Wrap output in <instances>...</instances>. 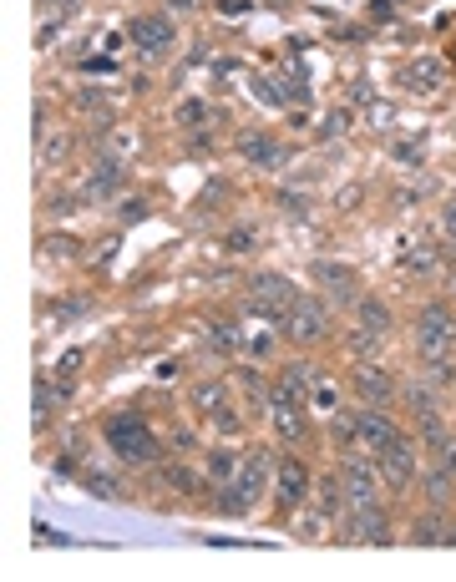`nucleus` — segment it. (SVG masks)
<instances>
[{"instance_id": "ddd939ff", "label": "nucleus", "mask_w": 456, "mask_h": 582, "mask_svg": "<svg viewBox=\"0 0 456 582\" xmlns=\"http://www.w3.org/2000/svg\"><path fill=\"white\" fill-rule=\"evenodd\" d=\"M127 183H132V162H127V157H102L97 168L87 173L82 193H87V198H97V203H117Z\"/></svg>"}, {"instance_id": "e433bc0d", "label": "nucleus", "mask_w": 456, "mask_h": 582, "mask_svg": "<svg viewBox=\"0 0 456 582\" xmlns=\"http://www.w3.org/2000/svg\"><path fill=\"white\" fill-rule=\"evenodd\" d=\"M36 147H41V168H56V162H61V157H66V152H71V137H66V132H56V127H51V132H46V137H41V142H36Z\"/></svg>"}, {"instance_id": "1a4fd4ad", "label": "nucleus", "mask_w": 456, "mask_h": 582, "mask_svg": "<svg viewBox=\"0 0 456 582\" xmlns=\"http://www.w3.org/2000/svg\"><path fill=\"white\" fill-rule=\"evenodd\" d=\"M239 157L254 173H284L289 168V147L269 127H239Z\"/></svg>"}, {"instance_id": "72a5a7b5", "label": "nucleus", "mask_w": 456, "mask_h": 582, "mask_svg": "<svg viewBox=\"0 0 456 582\" xmlns=\"http://www.w3.org/2000/svg\"><path fill=\"white\" fill-rule=\"evenodd\" d=\"M345 132H350V107H330V112L315 122V137H320V142H340Z\"/></svg>"}, {"instance_id": "09e8293b", "label": "nucleus", "mask_w": 456, "mask_h": 582, "mask_svg": "<svg viewBox=\"0 0 456 582\" xmlns=\"http://www.w3.org/2000/svg\"><path fill=\"white\" fill-rule=\"evenodd\" d=\"M56 31H61V16H46V26L36 31V46H41V51H51V41H56Z\"/></svg>"}, {"instance_id": "423d86ee", "label": "nucleus", "mask_w": 456, "mask_h": 582, "mask_svg": "<svg viewBox=\"0 0 456 582\" xmlns=\"http://www.w3.org/2000/svg\"><path fill=\"white\" fill-rule=\"evenodd\" d=\"M269 491H274V507L279 512H299L304 502H315V471H310V461L294 456V451H284Z\"/></svg>"}, {"instance_id": "c85d7f7f", "label": "nucleus", "mask_w": 456, "mask_h": 582, "mask_svg": "<svg viewBox=\"0 0 456 582\" xmlns=\"http://www.w3.org/2000/svg\"><path fill=\"white\" fill-rule=\"evenodd\" d=\"M76 112H87V117L97 122V132L112 127V102H107L102 87H76Z\"/></svg>"}, {"instance_id": "c9c22d12", "label": "nucleus", "mask_w": 456, "mask_h": 582, "mask_svg": "<svg viewBox=\"0 0 456 582\" xmlns=\"http://www.w3.org/2000/svg\"><path fill=\"white\" fill-rule=\"evenodd\" d=\"M112 218H117L122 228H132V223L152 218V203H147V198H117V203H112Z\"/></svg>"}, {"instance_id": "4c0bfd02", "label": "nucleus", "mask_w": 456, "mask_h": 582, "mask_svg": "<svg viewBox=\"0 0 456 582\" xmlns=\"http://www.w3.org/2000/svg\"><path fill=\"white\" fill-rule=\"evenodd\" d=\"M254 243H259V233L244 223V228H228L223 233V254H254Z\"/></svg>"}, {"instance_id": "7c9ffc66", "label": "nucleus", "mask_w": 456, "mask_h": 582, "mask_svg": "<svg viewBox=\"0 0 456 582\" xmlns=\"http://www.w3.org/2000/svg\"><path fill=\"white\" fill-rule=\"evenodd\" d=\"M421 446H426L431 466H441V471H451V476H456V431H436V436H426Z\"/></svg>"}, {"instance_id": "de8ad7c7", "label": "nucleus", "mask_w": 456, "mask_h": 582, "mask_svg": "<svg viewBox=\"0 0 456 582\" xmlns=\"http://www.w3.org/2000/svg\"><path fill=\"white\" fill-rule=\"evenodd\" d=\"M87 309H92V294H66V299H56V314H61V319L87 314Z\"/></svg>"}, {"instance_id": "cd10ccee", "label": "nucleus", "mask_w": 456, "mask_h": 582, "mask_svg": "<svg viewBox=\"0 0 456 582\" xmlns=\"http://www.w3.org/2000/svg\"><path fill=\"white\" fill-rule=\"evenodd\" d=\"M416 491L426 496V507H451L456 502V476L441 471V466H426L421 481H416Z\"/></svg>"}, {"instance_id": "aec40b11", "label": "nucleus", "mask_w": 456, "mask_h": 582, "mask_svg": "<svg viewBox=\"0 0 456 582\" xmlns=\"http://www.w3.org/2000/svg\"><path fill=\"white\" fill-rule=\"evenodd\" d=\"M203 350L208 355H218V360H234V355H244L249 350V335L234 324V319H213L208 329H203Z\"/></svg>"}, {"instance_id": "c03bdc74", "label": "nucleus", "mask_w": 456, "mask_h": 582, "mask_svg": "<svg viewBox=\"0 0 456 582\" xmlns=\"http://www.w3.org/2000/svg\"><path fill=\"white\" fill-rule=\"evenodd\" d=\"M168 446H173V456H193L203 441H198V431H188V426H173V431H168Z\"/></svg>"}, {"instance_id": "79ce46f5", "label": "nucleus", "mask_w": 456, "mask_h": 582, "mask_svg": "<svg viewBox=\"0 0 456 582\" xmlns=\"http://www.w3.org/2000/svg\"><path fill=\"white\" fill-rule=\"evenodd\" d=\"M41 248H46L51 259H76V254H82V243L66 238V233H46V238H41Z\"/></svg>"}, {"instance_id": "49530a36", "label": "nucleus", "mask_w": 456, "mask_h": 582, "mask_svg": "<svg viewBox=\"0 0 456 582\" xmlns=\"http://www.w3.org/2000/svg\"><path fill=\"white\" fill-rule=\"evenodd\" d=\"M375 92H370V76H355L350 81V92H345V107H370Z\"/></svg>"}, {"instance_id": "bb28decb", "label": "nucleus", "mask_w": 456, "mask_h": 582, "mask_svg": "<svg viewBox=\"0 0 456 582\" xmlns=\"http://www.w3.org/2000/svg\"><path fill=\"white\" fill-rule=\"evenodd\" d=\"M76 481H82V491H92L97 502H127L122 476H112V471H102V466H82V471H76Z\"/></svg>"}, {"instance_id": "6e6d98bb", "label": "nucleus", "mask_w": 456, "mask_h": 582, "mask_svg": "<svg viewBox=\"0 0 456 582\" xmlns=\"http://www.w3.org/2000/svg\"><path fill=\"white\" fill-rule=\"evenodd\" d=\"M360 198H365V193H360V188H345V193H340V198H335V208H345V213H350V208H355V203H360Z\"/></svg>"}, {"instance_id": "a18cd8bd", "label": "nucleus", "mask_w": 456, "mask_h": 582, "mask_svg": "<svg viewBox=\"0 0 456 582\" xmlns=\"http://www.w3.org/2000/svg\"><path fill=\"white\" fill-rule=\"evenodd\" d=\"M391 157H396V162H406V168H421L426 147H421V137H411V142H396V147H391Z\"/></svg>"}, {"instance_id": "ea45409f", "label": "nucleus", "mask_w": 456, "mask_h": 582, "mask_svg": "<svg viewBox=\"0 0 456 582\" xmlns=\"http://www.w3.org/2000/svg\"><path fill=\"white\" fill-rule=\"evenodd\" d=\"M310 208H315V203H310V193H294V188H284V193H279V213H289L294 223H299V218H310Z\"/></svg>"}, {"instance_id": "f8f14e48", "label": "nucleus", "mask_w": 456, "mask_h": 582, "mask_svg": "<svg viewBox=\"0 0 456 582\" xmlns=\"http://www.w3.org/2000/svg\"><path fill=\"white\" fill-rule=\"evenodd\" d=\"M310 279H315L335 304H350V309H355V299H360V269H350V264H340V259H315V264H310Z\"/></svg>"}, {"instance_id": "dca6fc26", "label": "nucleus", "mask_w": 456, "mask_h": 582, "mask_svg": "<svg viewBox=\"0 0 456 582\" xmlns=\"http://www.w3.org/2000/svg\"><path fill=\"white\" fill-rule=\"evenodd\" d=\"M406 542H416V547H456V522L446 517V507H426L421 517H411Z\"/></svg>"}, {"instance_id": "c756f323", "label": "nucleus", "mask_w": 456, "mask_h": 582, "mask_svg": "<svg viewBox=\"0 0 456 582\" xmlns=\"http://www.w3.org/2000/svg\"><path fill=\"white\" fill-rule=\"evenodd\" d=\"M213 117H218V107H208L203 97H188V102H178V107H173V122H178L183 132H198V127H203V122H213Z\"/></svg>"}, {"instance_id": "f704fd0d", "label": "nucleus", "mask_w": 456, "mask_h": 582, "mask_svg": "<svg viewBox=\"0 0 456 582\" xmlns=\"http://www.w3.org/2000/svg\"><path fill=\"white\" fill-rule=\"evenodd\" d=\"M421 375H426L431 385H441V390H456V360H451V355H431V360H421Z\"/></svg>"}, {"instance_id": "9b49d317", "label": "nucleus", "mask_w": 456, "mask_h": 582, "mask_svg": "<svg viewBox=\"0 0 456 582\" xmlns=\"http://www.w3.org/2000/svg\"><path fill=\"white\" fill-rule=\"evenodd\" d=\"M401 436H406V426L391 415V405H360V451L380 456V451H386L391 441H401Z\"/></svg>"}, {"instance_id": "2eb2a0df", "label": "nucleus", "mask_w": 456, "mask_h": 582, "mask_svg": "<svg viewBox=\"0 0 456 582\" xmlns=\"http://www.w3.org/2000/svg\"><path fill=\"white\" fill-rule=\"evenodd\" d=\"M152 481H158L163 491H173V496H193L198 491H213V481L198 471V466H188V456H178V461H163V466H152Z\"/></svg>"}, {"instance_id": "0eeeda50", "label": "nucleus", "mask_w": 456, "mask_h": 582, "mask_svg": "<svg viewBox=\"0 0 456 582\" xmlns=\"http://www.w3.org/2000/svg\"><path fill=\"white\" fill-rule=\"evenodd\" d=\"M375 466H380V481H386V491H416V481H421V441L416 436H401V441H391L386 451L375 456Z\"/></svg>"}, {"instance_id": "864d4df0", "label": "nucleus", "mask_w": 456, "mask_h": 582, "mask_svg": "<svg viewBox=\"0 0 456 582\" xmlns=\"http://www.w3.org/2000/svg\"><path fill=\"white\" fill-rule=\"evenodd\" d=\"M441 233H446V243L456 238V198H451V203L441 208Z\"/></svg>"}, {"instance_id": "8fccbe9b", "label": "nucleus", "mask_w": 456, "mask_h": 582, "mask_svg": "<svg viewBox=\"0 0 456 582\" xmlns=\"http://www.w3.org/2000/svg\"><path fill=\"white\" fill-rule=\"evenodd\" d=\"M41 542H46V547H66V537H61L51 522H36V547H41Z\"/></svg>"}, {"instance_id": "5fc2aeb1", "label": "nucleus", "mask_w": 456, "mask_h": 582, "mask_svg": "<svg viewBox=\"0 0 456 582\" xmlns=\"http://www.w3.org/2000/svg\"><path fill=\"white\" fill-rule=\"evenodd\" d=\"M370 16H375V21H391L396 6H391V0H370Z\"/></svg>"}, {"instance_id": "4d7b16f0", "label": "nucleus", "mask_w": 456, "mask_h": 582, "mask_svg": "<svg viewBox=\"0 0 456 582\" xmlns=\"http://www.w3.org/2000/svg\"><path fill=\"white\" fill-rule=\"evenodd\" d=\"M163 6H173V11H198L203 0H163Z\"/></svg>"}, {"instance_id": "7ed1b4c3", "label": "nucleus", "mask_w": 456, "mask_h": 582, "mask_svg": "<svg viewBox=\"0 0 456 582\" xmlns=\"http://www.w3.org/2000/svg\"><path fill=\"white\" fill-rule=\"evenodd\" d=\"M411 340H416V355H421V360H431V355H451V350H456V304H446V299H426V304L416 309Z\"/></svg>"}, {"instance_id": "603ef678", "label": "nucleus", "mask_w": 456, "mask_h": 582, "mask_svg": "<svg viewBox=\"0 0 456 582\" xmlns=\"http://www.w3.org/2000/svg\"><path fill=\"white\" fill-rule=\"evenodd\" d=\"M254 0H218V16H249Z\"/></svg>"}, {"instance_id": "4468645a", "label": "nucleus", "mask_w": 456, "mask_h": 582, "mask_svg": "<svg viewBox=\"0 0 456 582\" xmlns=\"http://www.w3.org/2000/svg\"><path fill=\"white\" fill-rule=\"evenodd\" d=\"M401 405H406V415L421 426V421H431V415H441V405H446V390L441 385H431L421 370L416 375H406L401 380Z\"/></svg>"}, {"instance_id": "a878e982", "label": "nucleus", "mask_w": 456, "mask_h": 582, "mask_svg": "<svg viewBox=\"0 0 456 582\" xmlns=\"http://www.w3.org/2000/svg\"><path fill=\"white\" fill-rule=\"evenodd\" d=\"M355 319H360L365 329H375V335H391V329H396V309L380 299V294H370V289L355 299Z\"/></svg>"}, {"instance_id": "f257e3e1", "label": "nucleus", "mask_w": 456, "mask_h": 582, "mask_svg": "<svg viewBox=\"0 0 456 582\" xmlns=\"http://www.w3.org/2000/svg\"><path fill=\"white\" fill-rule=\"evenodd\" d=\"M102 441H107V451L122 466H158L163 451H168V436L152 431V421H147L137 405H117L107 415V421H102Z\"/></svg>"}, {"instance_id": "a19ab883", "label": "nucleus", "mask_w": 456, "mask_h": 582, "mask_svg": "<svg viewBox=\"0 0 456 582\" xmlns=\"http://www.w3.org/2000/svg\"><path fill=\"white\" fill-rule=\"evenodd\" d=\"M325 527H330V517H325L320 507H315V512H304V507H299V517H294V532H299V537H310V542H315Z\"/></svg>"}, {"instance_id": "393cba45", "label": "nucleus", "mask_w": 456, "mask_h": 582, "mask_svg": "<svg viewBox=\"0 0 456 582\" xmlns=\"http://www.w3.org/2000/svg\"><path fill=\"white\" fill-rule=\"evenodd\" d=\"M269 426H274V436H279L284 446H310V441H315L310 421H304V410H289V405L269 410Z\"/></svg>"}, {"instance_id": "412c9836", "label": "nucleus", "mask_w": 456, "mask_h": 582, "mask_svg": "<svg viewBox=\"0 0 456 582\" xmlns=\"http://www.w3.org/2000/svg\"><path fill=\"white\" fill-rule=\"evenodd\" d=\"M325 431H330V446L345 456V451H360V405H340L325 415Z\"/></svg>"}, {"instance_id": "6e6552de", "label": "nucleus", "mask_w": 456, "mask_h": 582, "mask_svg": "<svg viewBox=\"0 0 456 582\" xmlns=\"http://www.w3.org/2000/svg\"><path fill=\"white\" fill-rule=\"evenodd\" d=\"M345 390L360 400V405H396L401 400V380L380 365V360H355L350 375H345Z\"/></svg>"}, {"instance_id": "4be33fe9", "label": "nucleus", "mask_w": 456, "mask_h": 582, "mask_svg": "<svg viewBox=\"0 0 456 582\" xmlns=\"http://www.w3.org/2000/svg\"><path fill=\"white\" fill-rule=\"evenodd\" d=\"M239 466H244V446L218 441V446H208V451H203V476H208L213 486L234 481V476H239Z\"/></svg>"}, {"instance_id": "473e14b6", "label": "nucleus", "mask_w": 456, "mask_h": 582, "mask_svg": "<svg viewBox=\"0 0 456 582\" xmlns=\"http://www.w3.org/2000/svg\"><path fill=\"white\" fill-rule=\"evenodd\" d=\"M244 421H249V410H239L234 400H228V405H223V410L213 415L208 426H213V431H218L223 441H234V436H244Z\"/></svg>"}, {"instance_id": "5701e85b", "label": "nucleus", "mask_w": 456, "mask_h": 582, "mask_svg": "<svg viewBox=\"0 0 456 582\" xmlns=\"http://www.w3.org/2000/svg\"><path fill=\"white\" fill-rule=\"evenodd\" d=\"M188 400H193V410H198V421H213V415L228 405V380L203 375V380H193V385H188Z\"/></svg>"}, {"instance_id": "2f4dec72", "label": "nucleus", "mask_w": 456, "mask_h": 582, "mask_svg": "<svg viewBox=\"0 0 456 582\" xmlns=\"http://www.w3.org/2000/svg\"><path fill=\"white\" fill-rule=\"evenodd\" d=\"M380 345H386V335H375V329H350L345 335V350H350V360H375L380 355Z\"/></svg>"}, {"instance_id": "39448f33", "label": "nucleus", "mask_w": 456, "mask_h": 582, "mask_svg": "<svg viewBox=\"0 0 456 582\" xmlns=\"http://www.w3.org/2000/svg\"><path fill=\"white\" fill-rule=\"evenodd\" d=\"M294 299H299V289H294L284 274H274V269H259V274L249 279L244 314H254V319H269V324H284V314L294 309Z\"/></svg>"}, {"instance_id": "3c124183", "label": "nucleus", "mask_w": 456, "mask_h": 582, "mask_svg": "<svg viewBox=\"0 0 456 582\" xmlns=\"http://www.w3.org/2000/svg\"><path fill=\"white\" fill-rule=\"evenodd\" d=\"M274 345H279L274 335H259V340H249V350H244V355H259V360H269V355H274Z\"/></svg>"}, {"instance_id": "6ab92c4d", "label": "nucleus", "mask_w": 456, "mask_h": 582, "mask_svg": "<svg viewBox=\"0 0 456 582\" xmlns=\"http://www.w3.org/2000/svg\"><path fill=\"white\" fill-rule=\"evenodd\" d=\"M401 87L416 92V97H431V92L446 87V66H441L436 56H411V61L401 66Z\"/></svg>"}, {"instance_id": "a211bd4d", "label": "nucleus", "mask_w": 456, "mask_h": 582, "mask_svg": "<svg viewBox=\"0 0 456 582\" xmlns=\"http://www.w3.org/2000/svg\"><path fill=\"white\" fill-rule=\"evenodd\" d=\"M259 496H264V491H254L249 481H239V476H234V481L213 486V512H218V517H228V522H244V517L259 507Z\"/></svg>"}, {"instance_id": "9d476101", "label": "nucleus", "mask_w": 456, "mask_h": 582, "mask_svg": "<svg viewBox=\"0 0 456 582\" xmlns=\"http://www.w3.org/2000/svg\"><path fill=\"white\" fill-rule=\"evenodd\" d=\"M340 522H345V542H375V547H391L396 542V517L386 512V502L350 507Z\"/></svg>"}, {"instance_id": "b1692460", "label": "nucleus", "mask_w": 456, "mask_h": 582, "mask_svg": "<svg viewBox=\"0 0 456 582\" xmlns=\"http://www.w3.org/2000/svg\"><path fill=\"white\" fill-rule=\"evenodd\" d=\"M315 507H320L330 522H340V517L350 512V496H345L340 466H335V471H325V476H315Z\"/></svg>"}, {"instance_id": "f3484780", "label": "nucleus", "mask_w": 456, "mask_h": 582, "mask_svg": "<svg viewBox=\"0 0 456 582\" xmlns=\"http://www.w3.org/2000/svg\"><path fill=\"white\" fill-rule=\"evenodd\" d=\"M401 264L411 269V274H431V269H441L446 264V248H441V238L436 233H406L401 238Z\"/></svg>"}, {"instance_id": "37998d69", "label": "nucleus", "mask_w": 456, "mask_h": 582, "mask_svg": "<svg viewBox=\"0 0 456 582\" xmlns=\"http://www.w3.org/2000/svg\"><path fill=\"white\" fill-rule=\"evenodd\" d=\"M391 122H396V107L391 102H370L365 107V127L370 132H391Z\"/></svg>"}, {"instance_id": "58836bf2", "label": "nucleus", "mask_w": 456, "mask_h": 582, "mask_svg": "<svg viewBox=\"0 0 456 582\" xmlns=\"http://www.w3.org/2000/svg\"><path fill=\"white\" fill-rule=\"evenodd\" d=\"M310 405H315V410H325V415H330V410H340V385H335L330 375H320V385L310 390Z\"/></svg>"}, {"instance_id": "f03ea898", "label": "nucleus", "mask_w": 456, "mask_h": 582, "mask_svg": "<svg viewBox=\"0 0 456 582\" xmlns=\"http://www.w3.org/2000/svg\"><path fill=\"white\" fill-rule=\"evenodd\" d=\"M279 335H284L289 345H299V350H320V345H330V335H335V314H330V304H325L320 294H299L294 309H289L284 324H279Z\"/></svg>"}, {"instance_id": "20e7f679", "label": "nucleus", "mask_w": 456, "mask_h": 582, "mask_svg": "<svg viewBox=\"0 0 456 582\" xmlns=\"http://www.w3.org/2000/svg\"><path fill=\"white\" fill-rule=\"evenodd\" d=\"M127 46H137V56H142L147 66H163V61L173 56V46H178V26H173V16H163V11H142V16H132V21H127Z\"/></svg>"}]
</instances>
